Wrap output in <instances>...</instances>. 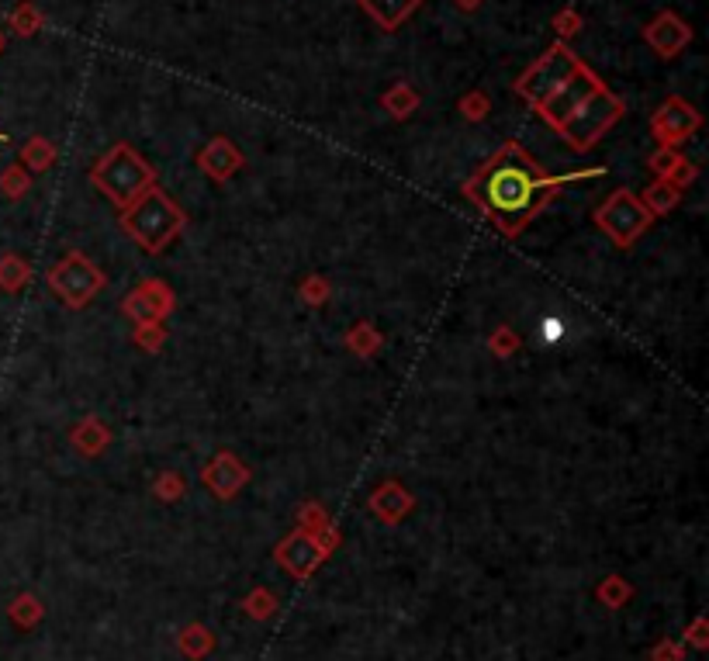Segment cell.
<instances>
[{
  "mask_svg": "<svg viewBox=\"0 0 709 661\" xmlns=\"http://www.w3.org/2000/svg\"><path fill=\"white\" fill-rule=\"evenodd\" d=\"M578 70V63L568 56L564 49H554L550 56H543V63L533 66L530 73H526V80H523V94L526 97H533L537 104L547 101L550 94H554L557 87L564 84V80L571 77V73Z\"/></svg>",
  "mask_w": 709,
  "mask_h": 661,
  "instance_id": "obj_1",
  "label": "cell"
},
{
  "mask_svg": "<svg viewBox=\"0 0 709 661\" xmlns=\"http://www.w3.org/2000/svg\"><path fill=\"white\" fill-rule=\"evenodd\" d=\"M595 80H592V73H585V70H575L568 80H564L561 87L554 90V94L543 101V111H547V118L550 122H557V125H564L571 115H575L578 108L588 101V97L595 94Z\"/></svg>",
  "mask_w": 709,
  "mask_h": 661,
  "instance_id": "obj_2",
  "label": "cell"
},
{
  "mask_svg": "<svg viewBox=\"0 0 709 661\" xmlns=\"http://www.w3.org/2000/svg\"><path fill=\"white\" fill-rule=\"evenodd\" d=\"M616 111H620V104H616L609 94H602V90H595V94L588 97V101L564 125H568V135H578V142H588L595 132H602L609 122H613Z\"/></svg>",
  "mask_w": 709,
  "mask_h": 661,
  "instance_id": "obj_3",
  "label": "cell"
},
{
  "mask_svg": "<svg viewBox=\"0 0 709 661\" xmlns=\"http://www.w3.org/2000/svg\"><path fill=\"white\" fill-rule=\"evenodd\" d=\"M419 0H364V7L374 14L377 21H381L384 28H395L398 21L405 18V14L416 11Z\"/></svg>",
  "mask_w": 709,
  "mask_h": 661,
  "instance_id": "obj_4",
  "label": "cell"
}]
</instances>
